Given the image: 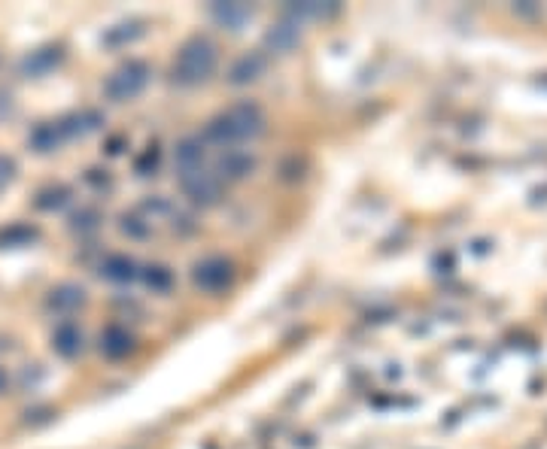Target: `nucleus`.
<instances>
[{
	"label": "nucleus",
	"instance_id": "f257e3e1",
	"mask_svg": "<svg viewBox=\"0 0 547 449\" xmlns=\"http://www.w3.org/2000/svg\"><path fill=\"white\" fill-rule=\"evenodd\" d=\"M264 131V112L259 103L253 101H241L225 107L219 116L210 119V125L204 131V140L216 146L232 149L237 143H246V140H255Z\"/></svg>",
	"mask_w": 547,
	"mask_h": 449
},
{
	"label": "nucleus",
	"instance_id": "f03ea898",
	"mask_svg": "<svg viewBox=\"0 0 547 449\" xmlns=\"http://www.w3.org/2000/svg\"><path fill=\"white\" fill-rule=\"evenodd\" d=\"M216 61H219V49L216 43L210 37H192L180 46L174 58V83L180 85H198L210 79V73L216 70Z\"/></svg>",
	"mask_w": 547,
	"mask_h": 449
},
{
	"label": "nucleus",
	"instance_id": "7ed1b4c3",
	"mask_svg": "<svg viewBox=\"0 0 547 449\" xmlns=\"http://www.w3.org/2000/svg\"><path fill=\"white\" fill-rule=\"evenodd\" d=\"M180 186L195 204H204V207L216 204L219 195H223V180H219V173L210 171L204 161L180 167Z\"/></svg>",
	"mask_w": 547,
	"mask_h": 449
},
{
	"label": "nucleus",
	"instance_id": "20e7f679",
	"mask_svg": "<svg viewBox=\"0 0 547 449\" xmlns=\"http://www.w3.org/2000/svg\"><path fill=\"white\" fill-rule=\"evenodd\" d=\"M146 83H149V67L144 61H128V64H122L119 70L110 73V79L104 83V94L116 103H125V101H134L146 88Z\"/></svg>",
	"mask_w": 547,
	"mask_h": 449
},
{
	"label": "nucleus",
	"instance_id": "39448f33",
	"mask_svg": "<svg viewBox=\"0 0 547 449\" xmlns=\"http://www.w3.org/2000/svg\"><path fill=\"white\" fill-rule=\"evenodd\" d=\"M192 279H195V286L204 288V292H223V288L232 286L234 268H232V261H225V259H204L195 264Z\"/></svg>",
	"mask_w": 547,
	"mask_h": 449
},
{
	"label": "nucleus",
	"instance_id": "423d86ee",
	"mask_svg": "<svg viewBox=\"0 0 547 449\" xmlns=\"http://www.w3.org/2000/svg\"><path fill=\"white\" fill-rule=\"evenodd\" d=\"M253 167H255V161H253V158L250 155H244V152H234V149H232V152H228L225 158H223V164H219V180H241V176H246V173H250L253 171Z\"/></svg>",
	"mask_w": 547,
	"mask_h": 449
},
{
	"label": "nucleus",
	"instance_id": "0eeeda50",
	"mask_svg": "<svg viewBox=\"0 0 547 449\" xmlns=\"http://www.w3.org/2000/svg\"><path fill=\"white\" fill-rule=\"evenodd\" d=\"M101 349L107 352L110 358H122L128 356L131 347H134V340H131V334L125 328H119V325H113V328H107V334L101 337Z\"/></svg>",
	"mask_w": 547,
	"mask_h": 449
},
{
	"label": "nucleus",
	"instance_id": "6e6552de",
	"mask_svg": "<svg viewBox=\"0 0 547 449\" xmlns=\"http://www.w3.org/2000/svg\"><path fill=\"white\" fill-rule=\"evenodd\" d=\"M264 70V58L259 52H253V55L241 58L237 64L232 67V83L234 85H244V83H253V79H259V73Z\"/></svg>",
	"mask_w": 547,
	"mask_h": 449
},
{
	"label": "nucleus",
	"instance_id": "1a4fd4ad",
	"mask_svg": "<svg viewBox=\"0 0 547 449\" xmlns=\"http://www.w3.org/2000/svg\"><path fill=\"white\" fill-rule=\"evenodd\" d=\"M52 343H55V349L61 352V356L70 358V356H76V352L83 349V334H79L76 325H58Z\"/></svg>",
	"mask_w": 547,
	"mask_h": 449
},
{
	"label": "nucleus",
	"instance_id": "9d476101",
	"mask_svg": "<svg viewBox=\"0 0 547 449\" xmlns=\"http://www.w3.org/2000/svg\"><path fill=\"white\" fill-rule=\"evenodd\" d=\"M214 15L228 28H241L246 19H253V10L250 6H241V4H225V6H214Z\"/></svg>",
	"mask_w": 547,
	"mask_h": 449
},
{
	"label": "nucleus",
	"instance_id": "9b49d317",
	"mask_svg": "<svg viewBox=\"0 0 547 449\" xmlns=\"http://www.w3.org/2000/svg\"><path fill=\"white\" fill-rule=\"evenodd\" d=\"M298 22L295 24H277V28H274L271 34H268V43L277 52H283V49H289L293 46V43H298Z\"/></svg>",
	"mask_w": 547,
	"mask_h": 449
},
{
	"label": "nucleus",
	"instance_id": "f8f14e48",
	"mask_svg": "<svg viewBox=\"0 0 547 449\" xmlns=\"http://www.w3.org/2000/svg\"><path fill=\"white\" fill-rule=\"evenodd\" d=\"M79 304H83V288L61 286L58 292H52V307H79Z\"/></svg>",
	"mask_w": 547,
	"mask_h": 449
},
{
	"label": "nucleus",
	"instance_id": "ddd939ff",
	"mask_svg": "<svg viewBox=\"0 0 547 449\" xmlns=\"http://www.w3.org/2000/svg\"><path fill=\"white\" fill-rule=\"evenodd\" d=\"M104 274H107L110 279H131L134 277V261H128V259H110L107 261V268H104Z\"/></svg>",
	"mask_w": 547,
	"mask_h": 449
},
{
	"label": "nucleus",
	"instance_id": "4468645a",
	"mask_svg": "<svg viewBox=\"0 0 547 449\" xmlns=\"http://www.w3.org/2000/svg\"><path fill=\"white\" fill-rule=\"evenodd\" d=\"M13 171H15V167H13L10 158H0V189H4L6 182L13 180Z\"/></svg>",
	"mask_w": 547,
	"mask_h": 449
},
{
	"label": "nucleus",
	"instance_id": "2eb2a0df",
	"mask_svg": "<svg viewBox=\"0 0 547 449\" xmlns=\"http://www.w3.org/2000/svg\"><path fill=\"white\" fill-rule=\"evenodd\" d=\"M0 386H4V374H0Z\"/></svg>",
	"mask_w": 547,
	"mask_h": 449
}]
</instances>
